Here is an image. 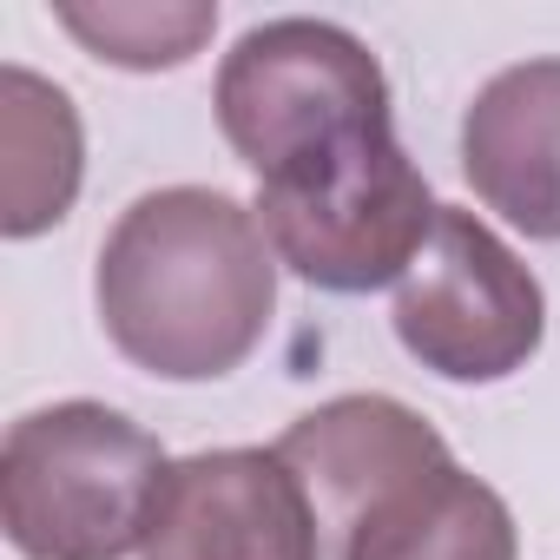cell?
Returning a JSON list of instances; mask_svg holds the SVG:
<instances>
[{
    "label": "cell",
    "instance_id": "1",
    "mask_svg": "<svg viewBox=\"0 0 560 560\" xmlns=\"http://www.w3.org/2000/svg\"><path fill=\"white\" fill-rule=\"evenodd\" d=\"M93 298L113 350L165 383L231 376L270 330L277 250L231 191L165 185L119 211Z\"/></svg>",
    "mask_w": 560,
    "mask_h": 560
},
{
    "label": "cell",
    "instance_id": "2",
    "mask_svg": "<svg viewBox=\"0 0 560 560\" xmlns=\"http://www.w3.org/2000/svg\"><path fill=\"white\" fill-rule=\"evenodd\" d=\"M165 468V448L106 402L34 409L0 448V527L27 560H126Z\"/></svg>",
    "mask_w": 560,
    "mask_h": 560
},
{
    "label": "cell",
    "instance_id": "10",
    "mask_svg": "<svg viewBox=\"0 0 560 560\" xmlns=\"http://www.w3.org/2000/svg\"><path fill=\"white\" fill-rule=\"evenodd\" d=\"M86 178V132L67 86L0 67V231L40 237L54 231Z\"/></svg>",
    "mask_w": 560,
    "mask_h": 560
},
{
    "label": "cell",
    "instance_id": "3",
    "mask_svg": "<svg viewBox=\"0 0 560 560\" xmlns=\"http://www.w3.org/2000/svg\"><path fill=\"white\" fill-rule=\"evenodd\" d=\"M211 106L257 185L396 126L376 54L350 27L304 14L250 27L224 54Z\"/></svg>",
    "mask_w": 560,
    "mask_h": 560
},
{
    "label": "cell",
    "instance_id": "6",
    "mask_svg": "<svg viewBox=\"0 0 560 560\" xmlns=\"http://www.w3.org/2000/svg\"><path fill=\"white\" fill-rule=\"evenodd\" d=\"M145 560H324L304 481L277 448H211L165 468Z\"/></svg>",
    "mask_w": 560,
    "mask_h": 560
},
{
    "label": "cell",
    "instance_id": "8",
    "mask_svg": "<svg viewBox=\"0 0 560 560\" xmlns=\"http://www.w3.org/2000/svg\"><path fill=\"white\" fill-rule=\"evenodd\" d=\"M462 172L514 231L560 244V60H521L475 93Z\"/></svg>",
    "mask_w": 560,
    "mask_h": 560
},
{
    "label": "cell",
    "instance_id": "9",
    "mask_svg": "<svg viewBox=\"0 0 560 560\" xmlns=\"http://www.w3.org/2000/svg\"><path fill=\"white\" fill-rule=\"evenodd\" d=\"M514 547L508 501L462 462H442L383 494L330 547V560H514Z\"/></svg>",
    "mask_w": 560,
    "mask_h": 560
},
{
    "label": "cell",
    "instance_id": "5",
    "mask_svg": "<svg viewBox=\"0 0 560 560\" xmlns=\"http://www.w3.org/2000/svg\"><path fill=\"white\" fill-rule=\"evenodd\" d=\"M540 330L547 298L534 270L475 211L442 205L435 237L396 284L402 350L448 383H501L540 350Z\"/></svg>",
    "mask_w": 560,
    "mask_h": 560
},
{
    "label": "cell",
    "instance_id": "11",
    "mask_svg": "<svg viewBox=\"0 0 560 560\" xmlns=\"http://www.w3.org/2000/svg\"><path fill=\"white\" fill-rule=\"evenodd\" d=\"M54 21L93 60L126 73H159L185 67L211 40L218 8H205V0H106V8H54Z\"/></svg>",
    "mask_w": 560,
    "mask_h": 560
},
{
    "label": "cell",
    "instance_id": "7",
    "mask_svg": "<svg viewBox=\"0 0 560 560\" xmlns=\"http://www.w3.org/2000/svg\"><path fill=\"white\" fill-rule=\"evenodd\" d=\"M277 455L291 462V475L304 481L311 494V514H317V534H324V553L383 501L396 494L402 481L455 462L448 442L396 396H337L311 416H298L277 442Z\"/></svg>",
    "mask_w": 560,
    "mask_h": 560
},
{
    "label": "cell",
    "instance_id": "4",
    "mask_svg": "<svg viewBox=\"0 0 560 560\" xmlns=\"http://www.w3.org/2000/svg\"><path fill=\"white\" fill-rule=\"evenodd\" d=\"M257 224L304 284L357 298L402 284L422 244L435 237L442 205L429 198V178L402 152L396 126L370 132L330 159H311L298 172H277L257 185Z\"/></svg>",
    "mask_w": 560,
    "mask_h": 560
}]
</instances>
